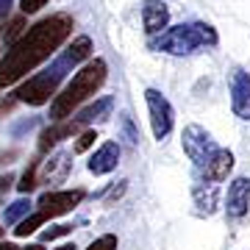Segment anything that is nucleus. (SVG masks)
<instances>
[{"label": "nucleus", "instance_id": "28", "mask_svg": "<svg viewBox=\"0 0 250 250\" xmlns=\"http://www.w3.org/2000/svg\"><path fill=\"white\" fill-rule=\"evenodd\" d=\"M11 184H14V175H9V172H6V175H0V195H3V192H9Z\"/></svg>", "mask_w": 250, "mask_h": 250}, {"label": "nucleus", "instance_id": "13", "mask_svg": "<svg viewBox=\"0 0 250 250\" xmlns=\"http://www.w3.org/2000/svg\"><path fill=\"white\" fill-rule=\"evenodd\" d=\"M70 153H53L50 159L45 161V164H39L42 167V178H39V184H62L67 175H70Z\"/></svg>", "mask_w": 250, "mask_h": 250}, {"label": "nucleus", "instance_id": "35", "mask_svg": "<svg viewBox=\"0 0 250 250\" xmlns=\"http://www.w3.org/2000/svg\"><path fill=\"white\" fill-rule=\"evenodd\" d=\"M0 233H3V231H0Z\"/></svg>", "mask_w": 250, "mask_h": 250}, {"label": "nucleus", "instance_id": "33", "mask_svg": "<svg viewBox=\"0 0 250 250\" xmlns=\"http://www.w3.org/2000/svg\"><path fill=\"white\" fill-rule=\"evenodd\" d=\"M59 250H75V248H72V245H62Z\"/></svg>", "mask_w": 250, "mask_h": 250}, {"label": "nucleus", "instance_id": "19", "mask_svg": "<svg viewBox=\"0 0 250 250\" xmlns=\"http://www.w3.org/2000/svg\"><path fill=\"white\" fill-rule=\"evenodd\" d=\"M22 28H25V17H14L9 22V28H6V34H3V39L9 42V45H14L20 36H22Z\"/></svg>", "mask_w": 250, "mask_h": 250}, {"label": "nucleus", "instance_id": "29", "mask_svg": "<svg viewBox=\"0 0 250 250\" xmlns=\"http://www.w3.org/2000/svg\"><path fill=\"white\" fill-rule=\"evenodd\" d=\"M14 103H17L14 98H9V100H0V114H9L11 108H14Z\"/></svg>", "mask_w": 250, "mask_h": 250}, {"label": "nucleus", "instance_id": "18", "mask_svg": "<svg viewBox=\"0 0 250 250\" xmlns=\"http://www.w3.org/2000/svg\"><path fill=\"white\" fill-rule=\"evenodd\" d=\"M42 223H47V217L36 211V214L25 217L22 223H17V228H14V233H17V236H31V233H34V231H36V228H39Z\"/></svg>", "mask_w": 250, "mask_h": 250}, {"label": "nucleus", "instance_id": "32", "mask_svg": "<svg viewBox=\"0 0 250 250\" xmlns=\"http://www.w3.org/2000/svg\"><path fill=\"white\" fill-rule=\"evenodd\" d=\"M9 3H11V0H0V11H3V9H9Z\"/></svg>", "mask_w": 250, "mask_h": 250}, {"label": "nucleus", "instance_id": "25", "mask_svg": "<svg viewBox=\"0 0 250 250\" xmlns=\"http://www.w3.org/2000/svg\"><path fill=\"white\" fill-rule=\"evenodd\" d=\"M67 233H70V225H50L47 231H42V242L59 239V236H67Z\"/></svg>", "mask_w": 250, "mask_h": 250}, {"label": "nucleus", "instance_id": "27", "mask_svg": "<svg viewBox=\"0 0 250 250\" xmlns=\"http://www.w3.org/2000/svg\"><path fill=\"white\" fill-rule=\"evenodd\" d=\"M125 184H128V181H120L117 187H111V189H108V195H106V206H111L114 200H120V197L125 195Z\"/></svg>", "mask_w": 250, "mask_h": 250}, {"label": "nucleus", "instance_id": "26", "mask_svg": "<svg viewBox=\"0 0 250 250\" xmlns=\"http://www.w3.org/2000/svg\"><path fill=\"white\" fill-rule=\"evenodd\" d=\"M45 3L47 0H20V9H22V14H36Z\"/></svg>", "mask_w": 250, "mask_h": 250}, {"label": "nucleus", "instance_id": "7", "mask_svg": "<svg viewBox=\"0 0 250 250\" xmlns=\"http://www.w3.org/2000/svg\"><path fill=\"white\" fill-rule=\"evenodd\" d=\"M83 189H62V192H45L39 197V214H45L47 220L62 217L67 211H72L75 206L83 200Z\"/></svg>", "mask_w": 250, "mask_h": 250}, {"label": "nucleus", "instance_id": "3", "mask_svg": "<svg viewBox=\"0 0 250 250\" xmlns=\"http://www.w3.org/2000/svg\"><path fill=\"white\" fill-rule=\"evenodd\" d=\"M200 45H217V34L211 25L206 22H195V25H172L167 28L161 39L156 42V50L170 56H189Z\"/></svg>", "mask_w": 250, "mask_h": 250}, {"label": "nucleus", "instance_id": "20", "mask_svg": "<svg viewBox=\"0 0 250 250\" xmlns=\"http://www.w3.org/2000/svg\"><path fill=\"white\" fill-rule=\"evenodd\" d=\"M36 172H39V161H31V167H28L25 175H22V184H17L22 195H28V192L36 187Z\"/></svg>", "mask_w": 250, "mask_h": 250}, {"label": "nucleus", "instance_id": "24", "mask_svg": "<svg viewBox=\"0 0 250 250\" xmlns=\"http://www.w3.org/2000/svg\"><path fill=\"white\" fill-rule=\"evenodd\" d=\"M95 139H98V134H95V131H83V134L78 136V142H75V147H72V150H75V153L89 150L92 145H95Z\"/></svg>", "mask_w": 250, "mask_h": 250}, {"label": "nucleus", "instance_id": "4", "mask_svg": "<svg viewBox=\"0 0 250 250\" xmlns=\"http://www.w3.org/2000/svg\"><path fill=\"white\" fill-rule=\"evenodd\" d=\"M62 67L64 64L59 62L53 70L39 72V75H34V78H28L25 83H20L17 92H14V100H22V103H28V106H45L47 100L56 95V89H59Z\"/></svg>", "mask_w": 250, "mask_h": 250}, {"label": "nucleus", "instance_id": "11", "mask_svg": "<svg viewBox=\"0 0 250 250\" xmlns=\"http://www.w3.org/2000/svg\"><path fill=\"white\" fill-rule=\"evenodd\" d=\"M203 181L206 184H220L228 178V172L233 170V153L231 150H217L211 159L206 161L203 167Z\"/></svg>", "mask_w": 250, "mask_h": 250}, {"label": "nucleus", "instance_id": "10", "mask_svg": "<svg viewBox=\"0 0 250 250\" xmlns=\"http://www.w3.org/2000/svg\"><path fill=\"white\" fill-rule=\"evenodd\" d=\"M117 164H120V145L117 142H103L95 150V156L89 159V172L92 175H108L111 170H117Z\"/></svg>", "mask_w": 250, "mask_h": 250}, {"label": "nucleus", "instance_id": "5", "mask_svg": "<svg viewBox=\"0 0 250 250\" xmlns=\"http://www.w3.org/2000/svg\"><path fill=\"white\" fill-rule=\"evenodd\" d=\"M145 103H147V111H150V128L156 139H164L170 136L172 125H175V111H172L170 100L164 98L159 89H147L145 92Z\"/></svg>", "mask_w": 250, "mask_h": 250}, {"label": "nucleus", "instance_id": "15", "mask_svg": "<svg viewBox=\"0 0 250 250\" xmlns=\"http://www.w3.org/2000/svg\"><path fill=\"white\" fill-rule=\"evenodd\" d=\"M81 125L75 123V120H70V123H62V125H53V128H47V131H42V136H39V150L47 153L53 145H59L62 139H70V136L78 134Z\"/></svg>", "mask_w": 250, "mask_h": 250}, {"label": "nucleus", "instance_id": "21", "mask_svg": "<svg viewBox=\"0 0 250 250\" xmlns=\"http://www.w3.org/2000/svg\"><path fill=\"white\" fill-rule=\"evenodd\" d=\"M120 128H123V136L128 139V145H136V142H139V131L134 128V123H131V117H128V114L120 117Z\"/></svg>", "mask_w": 250, "mask_h": 250}, {"label": "nucleus", "instance_id": "31", "mask_svg": "<svg viewBox=\"0 0 250 250\" xmlns=\"http://www.w3.org/2000/svg\"><path fill=\"white\" fill-rule=\"evenodd\" d=\"M17 250H45L42 245H28V248H17Z\"/></svg>", "mask_w": 250, "mask_h": 250}, {"label": "nucleus", "instance_id": "34", "mask_svg": "<svg viewBox=\"0 0 250 250\" xmlns=\"http://www.w3.org/2000/svg\"><path fill=\"white\" fill-rule=\"evenodd\" d=\"M0 161H3V156H0Z\"/></svg>", "mask_w": 250, "mask_h": 250}, {"label": "nucleus", "instance_id": "1", "mask_svg": "<svg viewBox=\"0 0 250 250\" xmlns=\"http://www.w3.org/2000/svg\"><path fill=\"white\" fill-rule=\"evenodd\" d=\"M70 34H72L70 14H50V17L39 20L34 28H28L9 47V53L0 59V86H11L20 78H25L34 67L47 62Z\"/></svg>", "mask_w": 250, "mask_h": 250}, {"label": "nucleus", "instance_id": "22", "mask_svg": "<svg viewBox=\"0 0 250 250\" xmlns=\"http://www.w3.org/2000/svg\"><path fill=\"white\" fill-rule=\"evenodd\" d=\"M28 208H31V200H17V203L11 206L9 211H6V223L14 225V223L20 220V217H22V214L28 211Z\"/></svg>", "mask_w": 250, "mask_h": 250}, {"label": "nucleus", "instance_id": "8", "mask_svg": "<svg viewBox=\"0 0 250 250\" xmlns=\"http://www.w3.org/2000/svg\"><path fill=\"white\" fill-rule=\"evenodd\" d=\"M228 89H231V108L239 120H250V75L245 70H231L228 78Z\"/></svg>", "mask_w": 250, "mask_h": 250}, {"label": "nucleus", "instance_id": "12", "mask_svg": "<svg viewBox=\"0 0 250 250\" xmlns=\"http://www.w3.org/2000/svg\"><path fill=\"white\" fill-rule=\"evenodd\" d=\"M170 22V9L161 0H145L142 6V25L147 34H161Z\"/></svg>", "mask_w": 250, "mask_h": 250}, {"label": "nucleus", "instance_id": "23", "mask_svg": "<svg viewBox=\"0 0 250 250\" xmlns=\"http://www.w3.org/2000/svg\"><path fill=\"white\" fill-rule=\"evenodd\" d=\"M86 250H117V236L114 233H106V236H100V239H95Z\"/></svg>", "mask_w": 250, "mask_h": 250}, {"label": "nucleus", "instance_id": "6", "mask_svg": "<svg viewBox=\"0 0 250 250\" xmlns=\"http://www.w3.org/2000/svg\"><path fill=\"white\" fill-rule=\"evenodd\" d=\"M181 142H184V153L195 161L197 167H203L206 161L220 150V147L214 145V139L206 134V128H200V125H187V128H184V136H181Z\"/></svg>", "mask_w": 250, "mask_h": 250}, {"label": "nucleus", "instance_id": "16", "mask_svg": "<svg viewBox=\"0 0 250 250\" xmlns=\"http://www.w3.org/2000/svg\"><path fill=\"white\" fill-rule=\"evenodd\" d=\"M89 56H92V39L89 36H78V39H72V45L67 47L62 64H81V62H86Z\"/></svg>", "mask_w": 250, "mask_h": 250}, {"label": "nucleus", "instance_id": "30", "mask_svg": "<svg viewBox=\"0 0 250 250\" xmlns=\"http://www.w3.org/2000/svg\"><path fill=\"white\" fill-rule=\"evenodd\" d=\"M0 250H17V245H11V242H0Z\"/></svg>", "mask_w": 250, "mask_h": 250}, {"label": "nucleus", "instance_id": "2", "mask_svg": "<svg viewBox=\"0 0 250 250\" xmlns=\"http://www.w3.org/2000/svg\"><path fill=\"white\" fill-rule=\"evenodd\" d=\"M106 62L103 59H95V62H89L86 67H81L75 75H72V81L64 86L59 95H53V103H50V120L53 123H62V120H67V117H72V111L83 103V100H89L95 92L106 83Z\"/></svg>", "mask_w": 250, "mask_h": 250}, {"label": "nucleus", "instance_id": "17", "mask_svg": "<svg viewBox=\"0 0 250 250\" xmlns=\"http://www.w3.org/2000/svg\"><path fill=\"white\" fill-rule=\"evenodd\" d=\"M108 108H111V98H103V100H98V103H92V106L83 108V111L75 117V123L86 125V123H92V120H100L103 114H108Z\"/></svg>", "mask_w": 250, "mask_h": 250}, {"label": "nucleus", "instance_id": "9", "mask_svg": "<svg viewBox=\"0 0 250 250\" xmlns=\"http://www.w3.org/2000/svg\"><path fill=\"white\" fill-rule=\"evenodd\" d=\"M250 208V178H236L228 187V197H225V211L228 217L239 220V217L248 214Z\"/></svg>", "mask_w": 250, "mask_h": 250}, {"label": "nucleus", "instance_id": "14", "mask_svg": "<svg viewBox=\"0 0 250 250\" xmlns=\"http://www.w3.org/2000/svg\"><path fill=\"white\" fill-rule=\"evenodd\" d=\"M192 200H195L200 214L211 217L217 211V203H220V187L217 184H197L192 189Z\"/></svg>", "mask_w": 250, "mask_h": 250}]
</instances>
